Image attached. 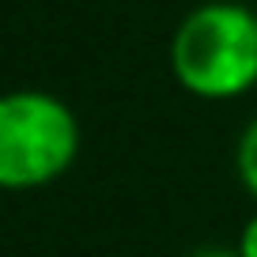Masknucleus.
I'll return each mask as SVG.
<instances>
[{"label":"nucleus","mask_w":257,"mask_h":257,"mask_svg":"<svg viewBox=\"0 0 257 257\" xmlns=\"http://www.w3.org/2000/svg\"><path fill=\"white\" fill-rule=\"evenodd\" d=\"M174 83L201 102H234L257 87V12L238 0H204L167 42Z\"/></svg>","instance_id":"obj_1"},{"label":"nucleus","mask_w":257,"mask_h":257,"mask_svg":"<svg viewBox=\"0 0 257 257\" xmlns=\"http://www.w3.org/2000/svg\"><path fill=\"white\" fill-rule=\"evenodd\" d=\"M80 148V117L53 91L16 87L0 95V193L53 185L72 170Z\"/></svg>","instance_id":"obj_2"},{"label":"nucleus","mask_w":257,"mask_h":257,"mask_svg":"<svg viewBox=\"0 0 257 257\" xmlns=\"http://www.w3.org/2000/svg\"><path fill=\"white\" fill-rule=\"evenodd\" d=\"M234 253H238V257H257V212L242 223L238 242H234Z\"/></svg>","instance_id":"obj_4"},{"label":"nucleus","mask_w":257,"mask_h":257,"mask_svg":"<svg viewBox=\"0 0 257 257\" xmlns=\"http://www.w3.org/2000/svg\"><path fill=\"white\" fill-rule=\"evenodd\" d=\"M189 257H238V253H234V246H204V249H197V253H189Z\"/></svg>","instance_id":"obj_5"},{"label":"nucleus","mask_w":257,"mask_h":257,"mask_svg":"<svg viewBox=\"0 0 257 257\" xmlns=\"http://www.w3.org/2000/svg\"><path fill=\"white\" fill-rule=\"evenodd\" d=\"M234 174H238V185L249 193V201L257 204V113L242 125L234 140Z\"/></svg>","instance_id":"obj_3"}]
</instances>
